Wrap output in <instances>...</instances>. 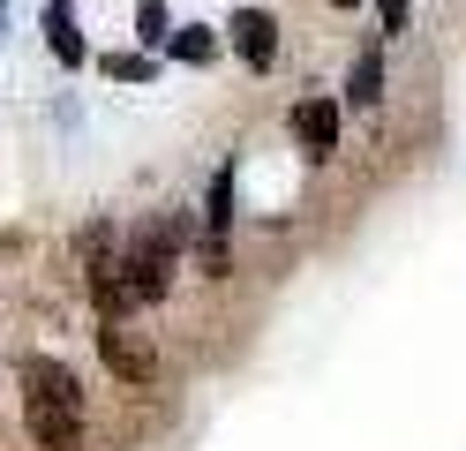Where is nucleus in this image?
<instances>
[{"mask_svg": "<svg viewBox=\"0 0 466 451\" xmlns=\"http://www.w3.org/2000/svg\"><path fill=\"white\" fill-rule=\"evenodd\" d=\"M31 376L38 391H31V436L46 444V451H76V436H83V414H76V376L61 369V361H31Z\"/></svg>", "mask_w": 466, "mask_h": 451, "instance_id": "obj_1", "label": "nucleus"}, {"mask_svg": "<svg viewBox=\"0 0 466 451\" xmlns=\"http://www.w3.org/2000/svg\"><path fill=\"white\" fill-rule=\"evenodd\" d=\"M226 38H233V53H241V68L271 76V60H279V15L271 8H233Z\"/></svg>", "mask_w": 466, "mask_h": 451, "instance_id": "obj_2", "label": "nucleus"}, {"mask_svg": "<svg viewBox=\"0 0 466 451\" xmlns=\"http://www.w3.org/2000/svg\"><path fill=\"white\" fill-rule=\"evenodd\" d=\"M339 98H301L294 113H286V128H294V143H301V159H331L339 150Z\"/></svg>", "mask_w": 466, "mask_h": 451, "instance_id": "obj_3", "label": "nucleus"}, {"mask_svg": "<svg viewBox=\"0 0 466 451\" xmlns=\"http://www.w3.org/2000/svg\"><path fill=\"white\" fill-rule=\"evenodd\" d=\"M98 346H106V369L121 376V384H151V376H158V354L143 346V339H136V331H128L121 316H113V323L98 331Z\"/></svg>", "mask_w": 466, "mask_h": 451, "instance_id": "obj_4", "label": "nucleus"}, {"mask_svg": "<svg viewBox=\"0 0 466 451\" xmlns=\"http://www.w3.org/2000/svg\"><path fill=\"white\" fill-rule=\"evenodd\" d=\"M46 46H53L61 68H83V60H91V46H83V30H76V0H53L46 8Z\"/></svg>", "mask_w": 466, "mask_h": 451, "instance_id": "obj_5", "label": "nucleus"}, {"mask_svg": "<svg viewBox=\"0 0 466 451\" xmlns=\"http://www.w3.org/2000/svg\"><path fill=\"white\" fill-rule=\"evenodd\" d=\"M346 106H361V113L384 106V46H369L354 60V76H346Z\"/></svg>", "mask_w": 466, "mask_h": 451, "instance_id": "obj_6", "label": "nucleus"}, {"mask_svg": "<svg viewBox=\"0 0 466 451\" xmlns=\"http://www.w3.org/2000/svg\"><path fill=\"white\" fill-rule=\"evenodd\" d=\"M166 53H173V60H188V68H211V60H218V30H203V23H173Z\"/></svg>", "mask_w": 466, "mask_h": 451, "instance_id": "obj_7", "label": "nucleus"}, {"mask_svg": "<svg viewBox=\"0 0 466 451\" xmlns=\"http://www.w3.org/2000/svg\"><path fill=\"white\" fill-rule=\"evenodd\" d=\"M226 226H233V166L211 180V196H203V233H218V241H226Z\"/></svg>", "mask_w": 466, "mask_h": 451, "instance_id": "obj_8", "label": "nucleus"}, {"mask_svg": "<svg viewBox=\"0 0 466 451\" xmlns=\"http://www.w3.org/2000/svg\"><path fill=\"white\" fill-rule=\"evenodd\" d=\"M98 68H106L113 83H151V76H158V60H151V53H106Z\"/></svg>", "mask_w": 466, "mask_h": 451, "instance_id": "obj_9", "label": "nucleus"}, {"mask_svg": "<svg viewBox=\"0 0 466 451\" xmlns=\"http://www.w3.org/2000/svg\"><path fill=\"white\" fill-rule=\"evenodd\" d=\"M136 38H143V46H166V38H173L166 0H136Z\"/></svg>", "mask_w": 466, "mask_h": 451, "instance_id": "obj_10", "label": "nucleus"}, {"mask_svg": "<svg viewBox=\"0 0 466 451\" xmlns=\"http://www.w3.org/2000/svg\"><path fill=\"white\" fill-rule=\"evenodd\" d=\"M406 15H414V0H376V23H384V38H399Z\"/></svg>", "mask_w": 466, "mask_h": 451, "instance_id": "obj_11", "label": "nucleus"}, {"mask_svg": "<svg viewBox=\"0 0 466 451\" xmlns=\"http://www.w3.org/2000/svg\"><path fill=\"white\" fill-rule=\"evenodd\" d=\"M331 8H361V0H331Z\"/></svg>", "mask_w": 466, "mask_h": 451, "instance_id": "obj_12", "label": "nucleus"}]
</instances>
